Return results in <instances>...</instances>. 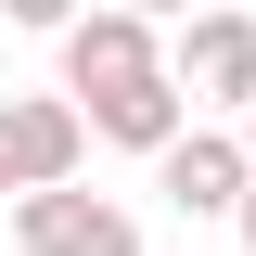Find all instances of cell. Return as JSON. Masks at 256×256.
I'll return each mask as SVG.
<instances>
[{
	"instance_id": "cell-8",
	"label": "cell",
	"mask_w": 256,
	"mask_h": 256,
	"mask_svg": "<svg viewBox=\"0 0 256 256\" xmlns=\"http://www.w3.org/2000/svg\"><path fill=\"white\" fill-rule=\"evenodd\" d=\"M230 230H244V244H256V180H244V205H230Z\"/></svg>"
},
{
	"instance_id": "cell-10",
	"label": "cell",
	"mask_w": 256,
	"mask_h": 256,
	"mask_svg": "<svg viewBox=\"0 0 256 256\" xmlns=\"http://www.w3.org/2000/svg\"><path fill=\"white\" fill-rule=\"evenodd\" d=\"M230 116H244V154H256V90H244V102H230Z\"/></svg>"
},
{
	"instance_id": "cell-4",
	"label": "cell",
	"mask_w": 256,
	"mask_h": 256,
	"mask_svg": "<svg viewBox=\"0 0 256 256\" xmlns=\"http://www.w3.org/2000/svg\"><path fill=\"white\" fill-rule=\"evenodd\" d=\"M244 180H256L244 128H180V141L154 154V192L180 205V218H230V205H244Z\"/></svg>"
},
{
	"instance_id": "cell-5",
	"label": "cell",
	"mask_w": 256,
	"mask_h": 256,
	"mask_svg": "<svg viewBox=\"0 0 256 256\" xmlns=\"http://www.w3.org/2000/svg\"><path fill=\"white\" fill-rule=\"evenodd\" d=\"M77 116H90V141H116V154H166L192 128V90L166 77V64H141V77H116V90H77Z\"/></svg>"
},
{
	"instance_id": "cell-1",
	"label": "cell",
	"mask_w": 256,
	"mask_h": 256,
	"mask_svg": "<svg viewBox=\"0 0 256 256\" xmlns=\"http://www.w3.org/2000/svg\"><path fill=\"white\" fill-rule=\"evenodd\" d=\"M13 244L26 256H141V218L77 180H38V192H13Z\"/></svg>"
},
{
	"instance_id": "cell-9",
	"label": "cell",
	"mask_w": 256,
	"mask_h": 256,
	"mask_svg": "<svg viewBox=\"0 0 256 256\" xmlns=\"http://www.w3.org/2000/svg\"><path fill=\"white\" fill-rule=\"evenodd\" d=\"M128 13H154V26H166V13H192V0H128Z\"/></svg>"
},
{
	"instance_id": "cell-6",
	"label": "cell",
	"mask_w": 256,
	"mask_h": 256,
	"mask_svg": "<svg viewBox=\"0 0 256 256\" xmlns=\"http://www.w3.org/2000/svg\"><path fill=\"white\" fill-rule=\"evenodd\" d=\"M192 102H244L256 90V13H180V52H166Z\"/></svg>"
},
{
	"instance_id": "cell-7",
	"label": "cell",
	"mask_w": 256,
	"mask_h": 256,
	"mask_svg": "<svg viewBox=\"0 0 256 256\" xmlns=\"http://www.w3.org/2000/svg\"><path fill=\"white\" fill-rule=\"evenodd\" d=\"M77 0H0V26H64Z\"/></svg>"
},
{
	"instance_id": "cell-2",
	"label": "cell",
	"mask_w": 256,
	"mask_h": 256,
	"mask_svg": "<svg viewBox=\"0 0 256 256\" xmlns=\"http://www.w3.org/2000/svg\"><path fill=\"white\" fill-rule=\"evenodd\" d=\"M90 154V116L64 90H0V192H38V180H77Z\"/></svg>"
},
{
	"instance_id": "cell-3",
	"label": "cell",
	"mask_w": 256,
	"mask_h": 256,
	"mask_svg": "<svg viewBox=\"0 0 256 256\" xmlns=\"http://www.w3.org/2000/svg\"><path fill=\"white\" fill-rule=\"evenodd\" d=\"M52 38H64V102H77V90H116V77H141V64H166L154 13H128V0H77Z\"/></svg>"
},
{
	"instance_id": "cell-11",
	"label": "cell",
	"mask_w": 256,
	"mask_h": 256,
	"mask_svg": "<svg viewBox=\"0 0 256 256\" xmlns=\"http://www.w3.org/2000/svg\"><path fill=\"white\" fill-rule=\"evenodd\" d=\"M0 38H13V26H0Z\"/></svg>"
}]
</instances>
